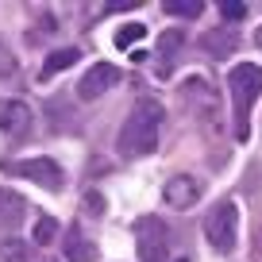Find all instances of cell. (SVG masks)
I'll use <instances>...</instances> for the list:
<instances>
[{
  "mask_svg": "<svg viewBox=\"0 0 262 262\" xmlns=\"http://www.w3.org/2000/svg\"><path fill=\"white\" fill-rule=\"evenodd\" d=\"M166 108L158 100H139V104L127 112L120 127V139H116V150L123 158H147L158 150V131H162Z\"/></svg>",
  "mask_w": 262,
  "mask_h": 262,
  "instance_id": "cell-1",
  "label": "cell"
},
{
  "mask_svg": "<svg viewBox=\"0 0 262 262\" xmlns=\"http://www.w3.org/2000/svg\"><path fill=\"white\" fill-rule=\"evenodd\" d=\"M262 93V66L254 62H239L228 74V97H231V120H235V139L251 135V104Z\"/></svg>",
  "mask_w": 262,
  "mask_h": 262,
  "instance_id": "cell-2",
  "label": "cell"
},
{
  "mask_svg": "<svg viewBox=\"0 0 262 262\" xmlns=\"http://www.w3.org/2000/svg\"><path fill=\"white\" fill-rule=\"evenodd\" d=\"M181 100L189 104V112L196 116V123L208 131V135H216V131L224 127V112H220V97H216V89L205 81V77H185L181 81Z\"/></svg>",
  "mask_w": 262,
  "mask_h": 262,
  "instance_id": "cell-3",
  "label": "cell"
},
{
  "mask_svg": "<svg viewBox=\"0 0 262 262\" xmlns=\"http://www.w3.org/2000/svg\"><path fill=\"white\" fill-rule=\"evenodd\" d=\"M135 243H139V258L143 262H166L170 258V231H166V220H158V216H139V220H135Z\"/></svg>",
  "mask_w": 262,
  "mask_h": 262,
  "instance_id": "cell-4",
  "label": "cell"
},
{
  "mask_svg": "<svg viewBox=\"0 0 262 262\" xmlns=\"http://www.w3.org/2000/svg\"><path fill=\"white\" fill-rule=\"evenodd\" d=\"M205 235L216 251H231L235 247V235H239V208L231 201H216L212 212L205 216Z\"/></svg>",
  "mask_w": 262,
  "mask_h": 262,
  "instance_id": "cell-5",
  "label": "cell"
},
{
  "mask_svg": "<svg viewBox=\"0 0 262 262\" xmlns=\"http://www.w3.org/2000/svg\"><path fill=\"white\" fill-rule=\"evenodd\" d=\"M12 173H19V178H31L35 185L50 189V193H58V189H62V181H66L54 158H24V162L12 166Z\"/></svg>",
  "mask_w": 262,
  "mask_h": 262,
  "instance_id": "cell-6",
  "label": "cell"
},
{
  "mask_svg": "<svg viewBox=\"0 0 262 262\" xmlns=\"http://www.w3.org/2000/svg\"><path fill=\"white\" fill-rule=\"evenodd\" d=\"M116 81H120V70H116L112 62H97V66H89L85 77L77 81V97L81 100H97V97H104Z\"/></svg>",
  "mask_w": 262,
  "mask_h": 262,
  "instance_id": "cell-7",
  "label": "cell"
},
{
  "mask_svg": "<svg viewBox=\"0 0 262 262\" xmlns=\"http://www.w3.org/2000/svg\"><path fill=\"white\" fill-rule=\"evenodd\" d=\"M196 196H201V181L189 178V173H173V178L166 181V189H162V201L170 208H193Z\"/></svg>",
  "mask_w": 262,
  "mask_h": 262,
  "instance_id": "cell-8",
  "label": "cell"
},
{
  "mask_svg": "<svg viewBox=\"0 0 262 262\" xmlns=\"http://www.w3.org/2000/svg\"><path fill=\"white\" fill-rule=\"evenodd\" d=\"M27 127H31V108H27V100L4 97L0 100V131H4V135H24Z\"/></svg>",
  "mask_w": 262,
  "mask_h": 262,
  "instance_id": "cell-9",
  "label": "cell"
},
{
  "mask_svg": "<svg viewBox=\"0 0 262 262\" xmlns=\"http://www.w3.org/2000/svg\"><path fill=\"white\" fill-rule=\"evenodd\" d=\"M201 47H205L212 58H228V54H235V47H239V35L231 31V27H216V31L201 35Z\"/></svg>",
  "mask_w": 262,
  "mask_h": 262,
  "instance_id": "cell-10",
  "label": "cell"
},
{
  "mask_svg": "<svg viewBox=\"0 0 262 262\" xmlns=\"http://www.w3.org/2000/svg\"><path fill=\"white\" fill-rule=\"evenodd\" d=\"M77 58H81V54H77L74 47H62V50H54V54H50L47 62H42V70H39V81H50V77H54V74H62V70H70V66H74Z\"/></svg>",
  "mask_w": 262,
  "mask_h": 262,
  "instance_id": "cell-11",
  "label": "cell"
},
{
  "mask_svg": "<svg viewBox=\"0 0 262 262\" xmlns=\"http://www.w3.org/2000/svg\"><path fill=\"white\" fill-rule=\"evenodd\" d=\"M66 258L70 262H97V243H89L81 231H70L66 235Z\"/></svg>",
  "mask_w": 262,
  "mask_h": 262,
  "instance_id": "cell-12",
  "label": "cell"
},
{
  "mask_svg": "<svg viewBox=\"0 0 262 262\" xmlns=\"http://www.w3.org/2000/svg\"><path fill=\"white\" fill-rule=\"evenodd\" d=\"M166 16H181V19H196L201 12H205V4L201 0H170V4H162Z\"/></svg>",
  "mask_w": 262,
  "mask_h": 262,
  "instance_id": "cell-13",
  "label": "cell"
},
{
  "mask_svg": "<svg viewBox=\"0 0 262 262\" xmlns=\"http://www.w3.org/2000/svg\"><path fill=\"white\" fill-rule=\"evenodd\" d=\"M139 39H147V27H143V24H127V27L116 31V47H120V50H127L131 42H139Z\"/></svg>",
  "mask_w": 262,
  "mask_h": 262,
  "instance_id": "cell-14",
  "label": "cell"
},
{
  "mask_svg": "<svg viewBox=\"0 0 262 262\" xmlns=\"http://www.w3.org/2000/svg\"><path fill=\"white\" fill-rule=\"evenodd\" d=\"M0 262H27V247L19 239H4L0 243Z\"/></svg>",
  "mask_w": 262,
  "mask_h": 262,
  "instance_id": "cell-15",
  "label": "cell"
},
{
  "mask_svg": "<svg viewBox=\"0 0 262 262\" xmlns=\"http://www.w3.org/2000/svg\"><path fill=\"white\" fill-rule=\"evenodd\" d=\"M0 205H4V220H12V224H16L19 216H24V201H19V196L0 193Z\"/></svg>",
  "mask_w": 262,
  "mask_h": 262,
  "instance_id": "cell-16",
  "label": "cell"
},
{
  "mask_svg": "<svg viewBox=\"0 0 262 262\" xmlns=\"http://www.w3.org/2000/svg\"><path fill=\"white\" fill-rule=\"evenodd\" d=\"M54 235H58V224L50 220V216H42V220L35 224V243H42V247H47V243H50Z\"/></svg>",
  "mask_w": 262,
  "mask_h": 262,
  "instance_id": "cell-17",
  "label": "cell"
},
{
  "mask_svg": "<svg viewBox=\"0 0 262 262\" xmlns=\"http://www.w3.org/2000/svg\"><path fill=\"white\" fill-rule=\"evenodd\" d=\"M178 42H181V35H178V31L162 35V74L170 70V62H173V50H178Z\"/></svg>",
  "mask_w": 262,
  "mask_h": 262,
  "instance_id": "cell-18",
  "label": "cell"
},
{
  "mask_svg": "<svg viewBox=\"0 0 262 262\" xmlns=\"http://www.w3.org/2000/svg\"><path fill=\"white\" fill-rule=\"evenodd\" d=\"M85 208H89L93 216H100V212H104V196H100L97 189H93V193H85Z\"/></svg>",
  "mask_w": 262,
  "mask_h": 262,
  "instance_id": "cell-19",
  "label": "cell"
},
{
  "mask_svg": "<svg viewBox=\"0 0 262 262\" xmlns=\"http://www.w3.org/2000/svg\"><path fill=\"white\" fill-rule=\"evenodd\" d=\"M220 12H224V19H243L247 16V4H224Z\"/></svg>",
  "mask_w": 262,
  "mask_h": 262,
  "instance_id": "cell-20",
  "label": "cell"
},
{
  "mask_svg": "<svg viewBox=\"0 0 262 262\" xmlns=\"http://www.w3.org/2000/svg\"><path fill=\"white\" fill-rule=\"evenodd\" d=\"M254 42H258V47H262V27H258V35H254Z\"/></svg>",
  "mask_w": 262,
  "mask_h": 262,
  "instance_id": "cell-21",
  "label": "cell"
}]
</instances>
